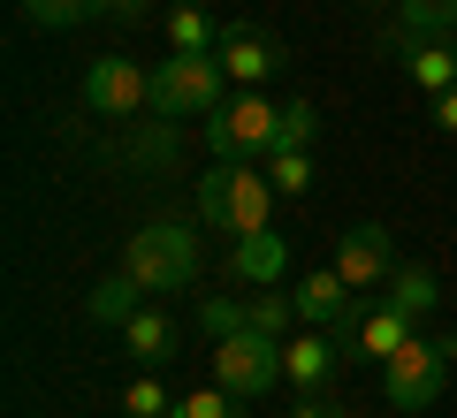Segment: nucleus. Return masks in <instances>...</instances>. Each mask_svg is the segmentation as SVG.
<instances>
[{"label":"nucleus","mask_w":457,"mask_h":418,"mask_svg":"<svg viewBox=\"0 0 457 418\" xmlns=\"http://www.w3.org/2000/svg\"><path fill=\"white\" fill-rule=\"evenodd\" d=\"M275 183H267V168L252 160H213L206 176H198V221L221 228L228 243L237 236H260V228H275Z\"/></svg>","instance_id":"f257e3e1"},{"label":"nucleus","mask_w":457,"mask_h":418,"mask_svg":"<svg viewBox=\"0 0 457 418\" xmlns=\"http://www.w3.org/2000/svg\"><path fill=\"white\" fill-rule=\"evenodd\" d=\"M221 99H228L221 53H168L153 69V114H168V122H206Z\"/></svg>","instance_id":"f03ea898"},{"label":"nucleus","mask_w":457,"mask_h":418,"mask_svg":"<svg viewBox=\"0 0 457 418\" xmlns=\"http://www.w3.org/2000/svg\"><path fill=\"white\" fill-rule=\"evenodd\" d=\"M122 266L137 274V290H145V297L183 290V282L198 274V236H191V221H145L130 243H122Z\"/></svg>","instance_id":"7ed1b4c3"},{"label":"nucleus","mask_w":457,"mask_h":418,"mask_svg":"<svg viewBox=\"0 0 457 418\" xmlns=\"http://www.w3.org/2000/svg\"><path fill=\"white\" fill-rule=\"evenodd\" d=\"M206 145H213V160H267L282 145V107L260 92H228L206 114Z\"/></svg>","instance_id":"20e7f679"},{"label":"nucleus","mask_w":457,"mask_h":418,"mask_svg":"<svg viewBox=\"0 0 457 418\" xmlns=\"http://www.w3.org/2000/svg\"><path fill=\"white\" fill-rule=\"evenodd\" d=\"M450 365H457V342L450 335H411L404 350L381 365V388H389L396 411H427V403L450 388Z\"/></svg>","instance_id":"39448f33"},{"label":"nucleus","mask_w":457,"mask_h":418,"mask_svg":"<svg viewBox=\"0 0 457 418\" xmlns=\"http://www.w3.org/2000/svg\"><path fill=\"white\" fill-rule=\"evenodd\" d=\"M84 107L107 114V122H130V114H153V69L130 61V53H99L84 69Z\"/></svg>","instance_id":"423d86ee"},{"label":"nucleus","mask_w":457,"mask_h":418,"mask_svg":"<svg viewBox=\"0 0 457 418\" xmlns=\"http://www.w3.org/2000/svg\"><path fill=\"white\" fill-rule=\"evenodd\" d=\"M213 381H221L228 396H267V388L282 381V335H260V327L221 335L213 342Z\"/></svg>","instance_id":"0eeeda50"},{"label":"nucleus","mask_w":457,"mask_h":418,"mask_svg":"<svg viewBox=\"0 0 457 418\" xmlns=\"http://www.w3.org/2000/svg\"><path fill=\"white\" fill-rule=\"evenodd\" d=\"M213 53H221L228 84H267L282 61H290V53H282V38H275V31H260V23H228Z\"/></svg>","instance_id":"6e6552de"},{"label":"nucleus","mask_w":457,"mask_h":418,"mask_svg":"<svg viewBox=\"0 0 457 418\" xmlns=\"http://www.w3.org/2000/svg\"><path fill=\"white\" fill-rule=\"evenodd\" d=\"M336 274H343L359 297L374 290V282H389V274H396V243H389V228H381V221L351 228V236L336 243Z\"/></svg>","instance_id":"1a4fd4ad"},{"label":"nucleus","mask_w":457,"mask_h":418,"mask_svg":"<svg viewBox=\"0 0 457 418\" xmlns=\"http://www.w3.org/2000/svg\"><path fill=\"white\" fill-rule=\"evenodd\" d=\"M290 305H297V320H312V327H351V312H359V290H351L336 266H320V274H305V282L290 290Z\"/></svg>","instance_id":"9d476101"},{"label":"nucleus","mask_w":457,"mask_h":418,"mask_svg":"<svg viewBox=\"0 0 457 418\" xmlns=\"http://www.w3.org/2000/svg\"><path fill=\"white\" fill-rule=\"evenodd\" d=\"M336 335H343V350H351V357H366V365H389V357L411 342V320H404L396 305H374L359 327H336Z\"/></svg>","instance_id":"9b49d317"},{"label":"nucleus","mask_w":457,"mask_h":418,"mask_svg":"<svg viewBox=\"0 0 457 418\" xmlns=\"http://www.w3.org/2000/svg\"><path fill=\"white\" fill-rule=\"evenodd\" d=\"M282 266H290V243H282L275 228H260V236H237V243H228V274H237L245 290H267Z\"/></svg>","instance_id":"f8f14e48"},{"label":"nucleus","mask_w":457,"mask_h":418,"mask_svg":"<svg viewBox=\"0 0 457 418\" xmlns=\"http://www.w3.org/2000/svg\"><path fill=\"white\" fill-rule=\"evenodd\" d=\"M176 320H168V312H137L130 327H122V350H130V365H176Z\"/></svg>","instance_id":"ddd939ff"},{"label":"nucleus","mask_w":457,"mask_h":418,"mask_svg":"<svg viewBox=\"0 0 457 418\" xmlns=\"http://www.w3.org/2000/svg\"><path fill=\"white\" fill-rule=\"evenodd\" d=\"M336 357H343V335H290L282 342V373H290L297 388H320L328 373H336Z\"/></svg>","instance_id":"4468645a"},{"label":"nucleus","mask_w":457,"mask_h":418,"mask_svg":"<svg viewBox=\"0 0 457 418\" xmlns=\"http://www.w3.org/2000/svg\"><path fill=\"white\" fill-rule=\"evenodd\" d=\"M404 69H411V84L435 99V92L457 84V46H450V38H404Z\"/></svg>","instance_id":"2eb2a0df"},{"label":"nucleus","mask_w":457,"mask_h":418,"mask_svg":"<svg viewBox=\"0 0 457 418\" xmlns=\"http://www.w3.org/2000/svg\"><path fill=\"white\" fill-rule=\"evenodd\" d=\"M84 312H92L99 327H130L137 312H145V290H137V274H130V266H114L107 282L92 290V305H84Z\"/></svg>","instance_id":"dca6fc26"},{"label":"nucleus","mask_w":457,"mask_h":418,"mask_svg":"<svg viewBox=\"0 0 457 418\" xmlns=\"http://www.w3.org/2000/svg\"><path fill=\"white\" fill-rule=\"evenodd\" d=\"M435 297H442V282H435V266H427V258H411V266H396V274H389V305L404 312L411 327L435 312Z\"/></svg>","instance_id":"f3484780"},{"label":"nucleus","mask_w":457,"mask_h":418,"mask_svg":"<svg viewBox=\"0 0 457 418\" xmlns=\"http://www.w3.org/2000/svg\"><path fill=\"white\" fill-rule=\"evenodd\" d=\"M396 31L404 38H450L457 31V0H396Z\"/></svg>","instance_id":"a211bd4d"},{"label":"nucleus","mask_w":457,"mask_h":418,"mask_svg":"<svg viewBox=\"0 0 457 418\" xmlns=\"http://www.w3.org/2000/svg\"><path fill=\"white\" fill-rule=\"evenodd\" d=\"M213 46H221V23L206 8H176L168 16V53H213Z\"/></svg>","instance_id":"6ab92c4d"},{"label":"nucleus","mask_w":457,"mask_h":418,"mask_svg":"<svg viewBox=\"0 0 457 418\" xmlns=\"http://www.w3.org/2000/svg\"><path fill=\"white\" fill-rule=\"evenodd\" d=\"M176 152H183V129L161 114V122H145V129H137L130 160H137V168H176Z\"/></svg>","instance_id":"aec40b11"},{"label":"nucleus","mask_w":457,"mask_h":418,"mask_svg":"<svg viewBox=\"0 0 457 418\" xmlns=\"http://www.w3.org/2000/svg\"><path fill=\"white\" fill-rule=\"evenodd\" d=\"M107 0H23V16L38 23V31H69V23H84V16H99Z\"/></svg>","instance_id":"412c9836"},{"label":"nucleus","mask_w":457,"mask_h":418,"mask_svg":"<svg viewBox=\"0 0 457 418\" xmlns=\"http://www.w3.org/2000/svg\"><path fill=\"white\" fill-rule=\"evenodd\" d=\"M267 183L297 198V191L312 183V152H305V145H275V152H267Z\"/></svg>","instance_id":"4be33fe9"},{"label":"nucleus","mask_w":457,"mask_h":418,"mask_svg":"<svg viewBox=\"0 0 457 418\" xmlns=\"http://www.w3.org/2000/svg\"><path fill=\"white\" fill-rule=\"evenodd\" d=\"M122 411H130V418H176V396H168V381L137 373V381L122 388Z\"/></svg>","instance_id":"5701e85b"},{"label":"nucleus","mask_w":457,"mask_h":418,"mask_svg":"<svg viewBox=\"0 0 457 418\" xmlns=\"http://www.w3.org/2000/svg\"><path fill=\"white\" fill-rule=\"evenodd\" d=\"M237 403H245V396H228V388L213 381V388H191V396H176V418H237Z\"/></svg>","instance_id":"b1692460"},{"label":"nucleus","mask_w":457,"mask_h":418,"mask_svg":"<svg viewBox=\"0 0 457 418\" xmlns=\"http://www.w3.org/2000/svg\"><path fill=\"white\" fill-rule=\"evenodd\" d=\"M198 327H206L213 342H221V335H245V327H252V305H228V297H213V305H198Z\"/></svg>","instance_id":"393cba45"},{"label":"nucleus","mask_w":457,"mask_h":418,"mask_svg":"<svg viewBox=\"0 0 457 418\" xmlns=\"http://www.w3.org/2000/svg\"><path fill=\"white\" fill-rule=\"evenodd\" d=\"M245 305H252V327H260V335H282V327L297 320V305H290V297H275V290H252Z\"/></svg>","instance_id":"a878e982"},{"label":"nucleus","mask_w":457,"mask_h":418,"mask_svg":"<svg viewBox=\"0 0 457 418\" xmlns=\"http://www.w3.org/2000/svg\"><path fill=\"white\" fill-rule=\"evenodd\" d=\"M312 129H320L312 99H290V107H282V145H312Z\"/></svg>","instance_id":"bb28decb"},{"label":"nucleus","mask_w":457,"mask_h":418,"mask_svg":"<svg viewBox=\"0 0 457 418\" xmlns=\"http://www.w3.org/2000/svg\"><path fill=\"white\" fill-rule=\"evenodd\" d=\"M290 418H359V411H351V403H320V396H312V403H297Z\"/></svg>","instance_id":"cd10ccee"},{"label":"nucleus","mask_w":457,"mask_h":418,"mask_svg":"<svg viewBox=\"0 0 457 418\" xmlns=\"http://www.w3.org/2000/svg\"><path fill=\"white\" fill-rule=\"evenodd\" d=\"M435 129H450V137H457V84H450V92H435Z\"/></svg>","instance_id":"c85d7f7f"},{"label":"nucleus","mask_w":457,"mask_h":418,"mask_svg":"<svg viewBox=\"0 0 457 418\" xmlns=\"http://www.w3.org/2000/svg\"><path fill=\"white\" fill-rule=\"evenodd\" d=\"M107 8H114L122 23H145V8H153V0H107Z\"/></svg>","instance_id":"c756f323"}]
</instances>
